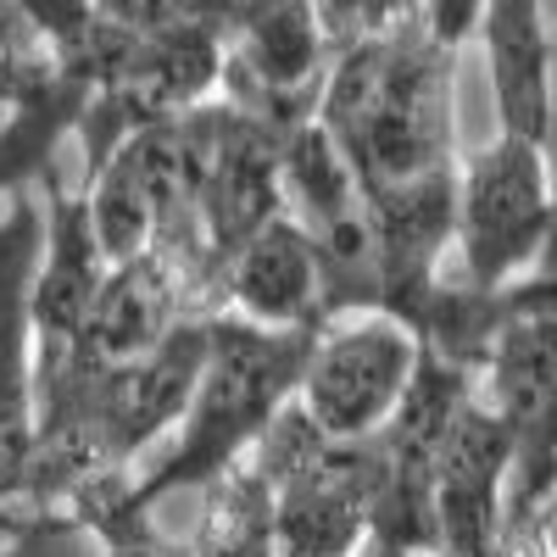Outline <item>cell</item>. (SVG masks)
<instances>
[{
	"label": "cell",
	"mask_w": 557,
	"mask_h": 557,
	"mask_svg": "<svg viewBox=\"0 0 557 557\" xmlns=\"http://www.w3.org/2000/svg\"><path fill=\"white\" fill-rule=\"evenodd\" d=\"M207 351V318L128 362H89L73 351H34V507H73L78 496L134 480V457L178 424Z\"/></svg>",
	"instance_id": "obj_1"
},
{
	"label": "cell",
	"mask_w": 557,
	"mask_h": 557,
	"mask_svg": "<svg viewBox=\"0 0 557 557\" xmlns=\"http://www.w3.org/2000/svg\"><path fill=\"white\" fill-rule=\"evenodd\" d=\"M457 45L430 23L346 39L318 96V123L330 128L362 190H385L424 173L457 168Z\"/></svg>",
	"instance_id": "obj_2"
},
{
	"label": "cell",
	"mask_w": 557,
	"mask_h": 557,
	"mask_svg": "<svg viewBox=\"0 0 557 557\" xmlns=\"http://www.w3.org/2000/svg\"><path fill=\"white\" fill-rule=\"evenodd\" d=\"M307 351L312 330H262L235 312H212L190 401L173 424V446L151 474L128 480L123 502L151 513L162 496L207 491L235 462H246L273 430V418L296 401Z\"/></svg>",
	"instance_id": "obj_3"
},
{
	"label": "cell",
	"mask_w": 557,
	"mask_h": 557,
	"mask_svg": "<svg viewBox=\"0 0 557 557\" xmlns=\"http://www.w3.org/2000/svg\"><path fill=\"white\" fill-rule=\"evenodd\" d=\"M474 385L507 424V441H513L502 530L552 519L557 513V278L552 273H530L513 285V312L496 330Z\"/></svg>",
	"instance_id": "obj_4"
},
{
	"label": "cell",
	"mask_w": 557,
	"mask_h": 557,
	"mask_svg": "<svg viewBox=\"0 0 557 557\" xmlns=\"http://www.w3.org/2000/svg\"><path fill=\"white\" fill-rule=\"evenodd\" d=\"M557 240V201L541 139L491 134L457 162V285L507 290L530 273H546Z\"/></svg>",
	"instance_id": "obj_5"
},
{
	"label": "cell",
	"mask_w": 557,
	"mask_h": 557,
	"mask_svg": "<svg viewBox=\"0 0 557 557\" xmlns=\"http://www.w3.org/2000/svg\"><path fill=\"white\" fill-rule=\"evenodd\" d=\"M257 457L273 474L278 552L285 557H357L368 546L380 496L374 441H330L290 401L262 435Z\"/></svg>",
	"instance_id": "obj_6"
},
{
	"label": "cell",
	"mask_w": 557,
	"mask_h": 557,
	"mask_svg": "<svg viewBox=\"0 0 557 557\" xmlns=\"http://www.w3.org/2000/svg\"><path fill=\"white\" fill-rule=\"evenodd\" d=\"M424 341L391 312H335L312 330L296 407L330 441H374L412 391Z\"/></svg>",
	"instance_id": "obj_7"
},
{
	"label": "cell",
	"mask_w": 557,
	"mask_h": 557,
	"mask_svg": "<svg viewBox=\"0 0 557 557\" xmlns=\"http://www.w3.org/2000/svg\"><path fill=\"white\" fill-rule=\"evenodd\" d=\"M335 39L318 0H235L223 17V101L278 128L318 117Z\"/></svg>",
	"instance_id": "obj_8"
},
{
	"label": "cell",
	"mask_w": 557,
	"mask_h": 557,
	"mask_svg": "<svg viewBox=\"0 0 557 557\" xmlns=\"http://www.w3.org/2000/svg\"><path fill=\"white\" fill-rule=\"evenodd\" d=\"M507 474H513V441H507V424L474 385V396L457 407L435 457V530H441L435 557L496 552L502 513H507Z\"/></svg>",
	"instance_id": "obj_9"
},
{
	"label": "cell",
	"mask_w": 557,
	"mask_h": 557,
	"mask_svg": "<svg viewBox=\"0 0 557 557\" xmlns=\"http://www.w3.org/2000/svg\"><path fill=\"white\" fill-rule=\"evenodd\" d=\"M190 318H212L201 290H196V278L168 251H146V257L112 262L107 285H101L96 307H89L84 330L67 351L89 357V362H128V357L157 351L178 323H190Z\"/></svg>",
	"instance_id": "obj_10"
},
{
	"label": "cell",
	"mask_w": 557,
	"mask_h": 557,
	"mask_svg": "<svg viewBox=\"0 0 557 557\" xmlns=\"http://www.w3.org/2000/svg\"><path fill=\"white\" fill-rule=\"evenodd\" d=\"M39 207H45V251L34 273V351H67L107 285L112 257L96 235L84 184L67 190L51 173L39 184Z\"/></svg>",
	"instance_id": "obj_11"
},
{
	"label": "cell",
	"mask_w": 557,
	"mask_h": 557,
	"mask_svg": "<svg viewBox=\"0 0 557 557\" xmlns=\"http://www.w3.org/2000/svg\"><path fill=\"white\" fill-rule=\"evenodd\" d=\"M223 312L262 330H318L323 323V278L307 228L278 212L223 268Z\"/></svg>",
	"instance_id": "obj_12"
},
{
	"label": "cell",
	"mask_w": 557,
	"mask_h": 557,
	"mask_svg": "<svg viewBox=\"0 0 557 557\" xmlns=\"http://www.w3.org/2000/svg\"><path fill=\"white\" fill-rule=\"evenodd\" d=\"M469 45H480L485 57L496 128L541 139L557 62V28L546 23V0H485Z\"/></svg>",
	"instance_id": "obj_13"
},
{
	"label": "cell",
	"mask_w": 557,
	"mask_h": 557,
	"mask_svg": "<svg viewBox=\"0 0 557 557\" xmlns=\"http://www.w3.org/2000/svg\"><path fill=\"white\" fill-rule=\"evenodd\" d=\"M45 207L34 190L0 207V418H34V273Z\"/></svg>",
	"instance_id": "obj_14"
},
{
	"label": "cell",
	"mask_w": 557,
	"mask_h": 557,
	"mask_svg": "<svg viewBox=\"0 0 557 557\" xmlns=\"http://www.w3.org/2000/svg\"><path fill=\"white\" fill-rule=\"evenodd\" d=\"M89 89L67 73H51L28 101H17L0 117V201H12L23 190H39L57 173V151L62 139L78 134Z\"/></svg>",
	"instance_id": "obj_15"
},
{
	"label": "cell",
	"mask_w": 557,
	"mask_h": 557,
	"mask_svg": "<svg viewBox=\"0 0 557 557\" xmlns=\"http://www.w3.org/2000/svg\"><path fill=\"white\" fill-rule=\"evenodd\" d=\"M201 524L184 541L190 557H285L278 552V507H273V474L251 451L235 462L218 485L201 491Z\"/></svg>",
	"instance_id": "obj_16"
},
{
	"label": "cell",
	"mask_w": 557,
	"mask_h": 557,
	"mask_svg": "<svg viewBox=\"0 0 557 557\" xmlns=\"http://www.w3.org/2000/svg\"><path fill=\"white\" fill-rule=\"evenodd\" d=\"M96 23L89 0H0V57H51L57 73H73Z\"/></svg>",
	"instance_id": "obj_17"
},
{
	"label": "cell",
	"mask_w": 557,
	"mask_h": 557,
	"mask_svg": "<svg viewBox=\"0 0 557 557\" xmlns=\"http://www.w3.org/2000/svg\"><path fill=\"white\" fill-rule=\"evenodd\" d=\"M0 557H101V541L67 507L17 502L0 513Z\"/></svg>",
	"instance_id": "obj_18"
},
{
	"label": "cell",
	"mask_w": 557,
	"mask_h": 557,
	"mask_svg": "<svg viewBox=\"0 0 557 557\" xmlns=\"http://www.w3.org/2000/svg\"><path fill=\"white\" fill-rule=\"evenodd\" d=\"M107 23L117 28H139V34H157V28H184V23H223L218 0H89Z\"/></svg>",
	"instance_id": "obj_19"
},
{
	"label": "cell",
	"mask_w": 557,
	"mask_h": 557,
	"mask_svg": "<svg viewBox=\"0 0 557 557\" xmlns=\"http://www.w3.org/2000/svg\"><path fill=\"white\" fill-rule=\"evenodd\" d=\"M480 12H485V0H430V28H435L446 45H457V51H469Z\"/></svg>",
	"instance_id": "obj_20"
},
{
	"label": "cell",
	"mask_w": 557,
	"mask_h": 557,
	"mask_svg": "<svg viewBox=\"0 0 557 557\" xmlns=\"http://www.w3.org/2000/svg\"><path fill=\"white\" fill-rule=\"evenodd\" d=\"M541 151H546V173H552V201H557V62H552V101H546ZM546 273H557V240H552V262H546Z\"/></svg>",
	"instance_id": "obj_21"
},
{
	"label": "cell",
	"mask_w": 557,
	"mask_h": 557,
	"mask_svg": "<svg viewBox=\"0 0 557 557\" xmlns=\"http://www.w3.org/2000/svg\"><path fill=\"white\" fill-rule=\"evenodd\" d=\"M357 557H368V552H357Z\"/></svg>",
	"instance_id": "obj_22"
},
{
	"label": "cell",
	"mask_w": 557,
	"mask_h": 557,
	"mask_svg": "<svg viewBox=\"0 0 557 557\" xmlns=\"http://www.w3.org/2000/svg\"><path fill=\"white\" fill-rule=\"evenodd\" d=\"M552 278H557V273H552Z\"/></svg>",
	"instance_id": "obj_23"
}]
</instances>
